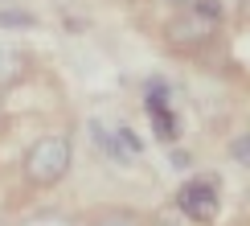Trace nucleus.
Wrapping results in <instances>:
<instances>
[{
    "label": "nucleus",
    "mask_w": 250,
    "mask_h": 226,
    "mask_svg": "<svg viewBox=\"0 0 250 226\" xmlns=\"http://www.w3.org/2000/svg\"><path fill=\"white\" fill-rule=\"evenodd\" d=\"M222 185H217L213 177H193V181H185L181 185V193H176V205H181V214L185 218H193V222H209L217 218V210H222Z\"/></svg>",
    "instance_id": "2"
},
{
    "label": "nucleus",
    "mask_w": 250,
    "mask_h": 226,
    "mask_svg": "<svg viewBox=\"0 0 250 226\" xmlns=\"http://www.w3.org/2000/svg\"><path fill=\"white\" fill-rule=\"evenodd\" d=\"M230 152H234V160H238V164H246V169H250V136H238Z\"/></svg>",
    "instance_id": "7"
},
{
    "label": "nucleus",
    "mask_w": 250,
    "mask_h": 226,
    "mask_svg": "<svg viewBox=\"0 0 250 226\" xmlns=\"http://www.w3.org/2000/svg\"><path fill=\"white\" fill-rule=\"evenodd\" d=\"M95 136H99V144L111 152V157H119V160H131V157H140V140L131 136L127 128H107V123H95Z\"/></svg>",
    "instance_id": "5"
},
{
    "label": "nucleus",
    "mask_w": 250,
    "mask_h": 226,
    "mask_svg": "<svg viewBox=\"0 0 250 226\" xmlns=\"http://www.w3.org/2000/svg\"><path fill=\"white\" fill-rule=\"evenodd\" d=\"M21 226H74L70 218H62V214H33L29 222H21Z\"/></svg>",
    "instance_id": "6"
},
{
    "label": "nucleus",
    "mask_w": 250,
    "mask_h": 226,
    "mask_svg": "<svg viewBox=\"0 0 250 226\" xmlns=\"http://www.w3.org/2000/svg\"><path fill=\"white\" fill-rule=\"evenodd\" d=\"M217 21H222V4L217 0H189L185 4V17L172 25V41L197 45V41H205L217 29Z\"/></svg>",
    "instance_id": "3"
},
{
    "label": "nucleus",
    "mask_w": 250,
    "mask_h": 226,
    "mask_svg": "<svg viewBox=\"0 0 250 226\" xmlns=\"http://www.w3.org/2000/svg\"><path fill=\"white\" fill-rule=\"evenodd\" d=\"M74 164V148L66 136H41L25 152V177L33 185H58Z\"/></svg>",
    "instance_id": "1"
},
{
    "label": "nucleus",
    "mask_w": 250,
    "mask_h": 226,
    "mask_svg": "<svg viewBox=\"0 0 250 226\" xmlns=\"http://www.w3.org/2000/svg\"><path fill=\"white\" fill-rule=\"evenodd\" d=\"M172 4H189V0H172Z\"/></svg>",
    "instance_id": "10"
},
{
    "label": "nucleus",
    "mask_w": 250,
    "mask_h": 226,
    "mask_svg": "<svg viewBox=\"0 0 250 226\" xmlns=\"http://www.w3.org/2000/svg\"><path fill=\"white\" fill-rule=\"evenodd\" d=\"M0 25H33V17H17V13H8V17H0Z\"/></svg>",
    "instance_id": "8"
},
{
    "label": "nucleus",
    "mask_w": 250,
    "mask_h": 226,
    "mask_svg": "<svg viewBox=\"0 0 250 226\" xmlns=\"http://www.w3.org/2000/svg\"><path fill=\"white\" fill-rule=\"evenodd\" d=\"M103 226H135V222L127 218V214H123V218H107V222H103Z\"/></svg>",
    "instance_id": "9"
},
{
    "label": "nucleus",
    "mask_w": 250,
    "mask_h": 226,
    "mask_svg": "<svg viewBox=\"0 0 250 226\" xmlns=\"http://www.w3.org/2000/svg\"><path fill=\"white\" fill-rule=\"evenodd\" d=\"M144 107H148L156 132H160L164 140H172V136H176V119H172V111H168V90H164V82H152V87H148Z\"/></svg>",
    "instance_id": "4"
}]
</instances>
